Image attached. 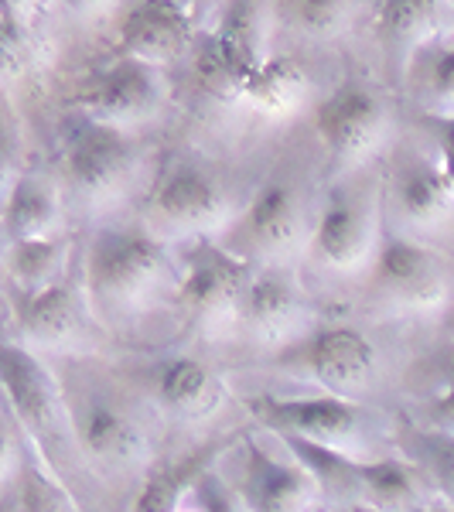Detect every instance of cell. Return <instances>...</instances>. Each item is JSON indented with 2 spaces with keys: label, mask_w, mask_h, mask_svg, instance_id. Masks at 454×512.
Here are the masks:
<instances>
[{
  "label": "cell",
  "mask_w": 454,
  "mask_h": 512,
  "mask_svg": "<svg viewBox=\"0 0 454 512\" xmlns=\"http://www.w3.org/2000/svg\"><path fill=\"white\" fill-rule=\"evenodd\" d=\"M171 280L168 250L151 229H110L89 246L86 291L103 315L140 311Z\"/></svg>",
  "instance_id": "cell-1"
},
{
  "label": "cell",
  "mask_w": 454,
  "mask_h": 512,
  "mask_svg": "<svg viewBox=\"0 0 454 512\" xmlns=\"http://www.w3.org/2000/svg\"><path fill=\"white\" fill-rule=\"evenodd\" d=\"M253 284V263L212 239H195L178 277V304L188 325L202 335H222L243 318V301Z\"/></svg>",
  "instance_id": "cell-2"
},
{
  "label": "cell",
  "mask_w": 454,
  "mask_h": 512,
  "mask_svg": "<svg viewBox=\"0 0 454 512\" xmlns=\"http://www.w3.org/2000/svg\"><path fill=\"white\" fill-rule=\"evenodd\" d=\"M253 417L270 427L277 437H304V441L325 444L345 451L352 458L369 461V414L356 400L338 393L321 396H253Z\"/></svg>",
  "instance_id": "cell-3"
},
{
  "label": "cell",
  "mask_w": 454,
  "mask_h": 512,
  "mask_svg": "<svg viewBox=\"0 0 454 512\" xmlns=\"http://www.w3.org/2000/svg\"><path fill=\"white\" fill-rule=\"evenodd\" d=\"M315 226L308 222L301 195L287 181H267L243 216L229 229V250L263 267H284L304 246H311Z\"/></svg>",
  "instance_id": "cell-4"
},
{
  "label": "cell",
  "mask_w": 454,
  "mask_h": 512,
  "mask_svg": "<svg viewBox=\"0 0 454 512\" xmlns=\"http://www.w3.org/2000/svg\"><path fill=\"white\" fill-rule=\"evenodd\" d=\"M229 222H236V216L222 185L195 164L164 171L147 202V229L158 239H212Z\"/></svg>",
  "instance_id": "cell-5"
},
{
  "label": "cell",
  "mask_w": 454,
  "mask_h": 512,
  "mask_svg": "<svg viewBox=\"0 0 454 512\" xmlns=\"http://www.w3.org/2000/svg\"><path fill=\"white\" fill-rule=\"evenodd\" d=\"M315 130L332 164V175H345L366 164L390 134V113L366 82H342L315 110Z\"/></svg>",
  "instance_id": "cell-6"
},
{
  "label": "cell",
  "mask_w": 454,
  "mask_h": 512,
  "mask_svg": "<svg viewBox=\"0 0 454 512\" xmlns=\"http://www.w3.org/2000/svg\"><path fill=\"white\" fill-rule=\"evenodd\" d=\"M65 185L79 205H110L127 192L137 171V144L130 130L86 120L65 147Z\"/></svg>",
  "instance_id": "cell-7"
},
{
  "label": "cell",
  "mask_w": 454,
  "mask_h": 512,
  "mask_svg": "<svg viewBox=\"0 0 454 512\" xmlns=\"http://www.w3.org/2000/svg\"><path fill=\"white\" fill-rule=\"evenodd\" d=\"M280 366L294 369V373H308L325 393L349 396L373 383L376 349L359 328L328 325L287 345L280 355Z\"/></svg>",
  "instance_id": "cell-8"
},
{
  "label": "cell",
  "mask_w": 454,
  "mask_h": 512,
  "mask_svg": "<svg viewBox=\"0 0 454 512\" xmlns=\"http://www.w3.org/2000/svg\"><path fill=\"white\" fill-rule=\"evenodd\" d=\"M373 294L396 311H434L448 301V270L410 236L386 233L373 260Z\"/></svg>",
  "instance_id": "cell-9"
},
{
  "label": "cell",
  "mask_w": 454,
  "mask_h": 512,
  "mask_svg": "<svg viewBox=\"0 0 454 512\" xmlns=\"http://www.w3.org/2000/svg\"><path fill=\"white\" fill-rule=\"evenodd\" d=\"M379 216L376 202L366 192H335L315 219L311 250L332 270L373 267L379 250Z\"/></svg>",
  "instance_id": "cell-10"
},
{
  "label": "cell",
  "mask_w": 454,
  "mask_h": 512,
  "mask_svg": "<svg viewBox=\"0 0 454 512\" xmlns=\"http://www.w3.org/2000/svg\"><path fill=\"white\" fill-rule=\"evenodd\" d=\"M0 376L11 417L35 437V444H62L65 437V410L59 386L52 383L41 359L24 345L7 342L0 352Z\"/></svg>",
  "instance_id": "cell-11"
},
{
  "label": "cell",
  "mask_w": 454,
  "mask_h": 512,
  "mask_svg": "<svg viewBox=\"0 0 454 512\" xmlns=\"http://www.w3.org/2000/svg\"><path fill=\"white\" fill-rule=\"evenodd\" d=\"M164 103V82L158 76V65H147L140 59H123L96 82L82 99V110L89 120L110 123V127H137L147 123Z\"/></svg>",
  "instance_id": "cell-12"
},
{
  "label": "cell",
  "mask_w": 454,
  "mask_h": 512,
  "mask_svg": "<svg viewBox=\"0 0 454 512\" xmlns=\"http://www.w3.org/2000/svg\"><path fill=\"white\" fill-rule=\"evenodd\" d=\"M14 321L24 349L76 352L89 342V325L82 304L69 284H55L38 294L14 297Z\"/></svg>",
  "instance_id": "cell-13"
},
{
  "label": "cell",
  "mask_w": 454,
  "mask_h": 512,
  "mask_svg": "<svg viewBox=\"0 0 454 512\" xmlns=\"http://www.w3.org/2000/svg\"><path fill=\"white\" fill-rule=\"evenodd\" d=\"M315 495L318 485L304 465L270 458L257 441L246 444L243 475H239L243 512H308Z\"/></svg>",
  "instance_id": "cell-14"
},
{
  "label": "cell",
  "mask_w": 454,
  "mask_h": 512,
  "mask_svg": "<svg viewBox=\"0 0 454 512\" xmlns=\"http://www.w3.org/2000/svg\"><path fill=\"white\" fill-rule=\"evenodd\" d=\"M243 321L250 335L270 345H294L304 338V297L301 287L294 284V274L287 267H263L253 274V284L243 301Z\"/></svg>",
  "instance_id": "cell-15"
},
{
  "label": "cell",
  "mask_w": 454,
  "mask_h": 512,
  "mask_svg": "<svg viewBox=\"0 0 454 512\" xmlns=\"http://www.w3.org/2000/svg\"><path fill=\"white\" fill-rule=\"evenodd\" d=\"M195 21L188 7L178 0H140L130 7L120 24V48L127 59H140L147 65H168L192 45Z\"/></svg>",
  "instance_id": "cell-16"
},
{
  "label": "cell",
  "mask_w": 454,
  "mask_h": 512,
  "mask_svg": "<svg viewBox=\"0 0 454 512\" xmlns=\"http://www.w3.org/2000/svg\"><path fill=\"white\" fill-rule=\"evenodd\" d=\"M151 390L158 407L175 420H205L226 403V383L216 369L192 355H171L151 369Z\"/></svg>",
  "instance_id": "cell-17"
},
{
  "label": "cell",
  "mask_w": 454,
  "mask_h": 512,
  "mask_svg": "<svg viewBox=\"0 0 454 512\" xmlns=\"http://www.w3.org/2000/svg\"><path fill=\"white\" fill-rule=\"evenodd\" d=\"M79 448L103 468H130L147 454V434L130 410L113 400H86L76 417Z\"/></svg>",
  "instance_id": "cell-18"
},
{
  "label": "cell",
  "mask_w": 454,
  "mask_h": 512,
  "mask_svg": "<svg viewBox=\"0 0 454 512\" xmlns=\"http://www.w3.org/2000/svg\"><path fill=\"white\" fill-rule=\"evenodd\" d=\"M362 502L383 512H420L434 502V485L407 458L362 461Z\"/></svg>",
  "instance_id": "cell-19"
},
{
  "label": "cell",
  "mask_w": 454,
  "mask_h": 512,
  "mask_svg": "<svg viewBox=\"0 0 454 512\" xmlns=\"http://www.w3.org/2000/svg\"><path fill=\"white\" fill-rule=\"evenodd\" d=\"M393 202H396V212L407 226H417V229H431L437 222H444L451 216L454 209V192L444 178L441 164H431V161H407L400 171H396V181H393Z\"/></svg>",
  "instance_id": "cell-20"
},
{
  "label": "cell",
  "mask_w": 454,
  "mask_h": 512,
  "mask_svg": "<svg viewBox=\"0 0 454 512\" xmlns=\"http://www.w3.org/2000/svg\"><path fill=\"white\" fill-rule=\"evenodd\" d=\"M441 0H383L376 11V35L396 65H407L437 35Z\"/></svg>",
  "instance_id": "cell-21"
},
{
  "label": "cell",
  "mask_w": 454,
  "mask_h": 512,
  "mask_svg": "<svg viewBox=\"0 0 454 512\" xmlns=\"http://www.w3.org/2000/svg\"><path fill=\"white\" fill-rule=\"evenodd\" d=\"M59 195L48 181L24 175L11 185L4 205V236L7 246L28 243V239L59 236Z\"/></svg>",
  "instance_id": "cell-22"
},
{
  "label": "cell",
  "mask_w": 454,
  "mask_h": 512,
  "mask_svg": "<svg viewBox=\"0 0 454 512\" xmlns=\"http://www.w3.org/2000/svg\"><path fill=\"white\" fill-rule=\"evenodd\" d=\"M219 451L222 444H212V448H198L185 458L171 461V465H158L140 485L134 512H181L188 506V499H195L205 468H209L212 454Z\"/></svg>",
  "instance_id": "cell-23"
},
{
  "label": "cell",
  "mask_w": 454,
  "mask_h": 512,
  "mask_svg": "<svg viewBox=\"0 0 454 512\" xmlns=\"http://www.w3.org/2000/svg\"><path fill=\"white\" fill-rule=\"evenodd\" d=\"M280 441L287 444V451L294 454L297 465L308 468L318 492H325L338 509L362 502V458H352V454L325 448V444L315 441H304V437H280Z\"/></svg>",
  "instance_id": "cell-24"
},
{
  "label": "cell",
  "mask_w": 454,
  "mask_h": 512,
  "mask_svg": "<svg viewBox=\"0 0 454 512\" xmlns=\"http://www.w3.org/2000/svg\"><path fill=\"white\" fill-rule=\"evenodd\" d=\"M304 96H308V72L291 55H274L246 79L239 103L253 106L257 113H267V117H284V113L301 106Z\"/></svg>",
  "instance_id": "cell-25"
},
{
  "label": "cell",
  "mask_w": 454,
  "mask_h": 512,
  "mask_svg": "<svg viewBox=\"0 0 454 512\" xmlns=\"http://www.w3.org/2000/svg\"><path fill=\"white\" fill-rule=\"evenodd\" d=\"M65 263H69V239L65 236L7 246V277L18 287V294H38L62 284Z\"/></svg>",
  "instance_id": "cell-26"
},
{
  "label": "cell",
  "mask_w": 454,
  "mask_h": 512,
  "mask_svg": "<svg viewBox=\"0 0 454 512\" xmlns=\"http://www.w3.org/2000/svg\"><path fill=\"white\" fill-rule=\"evenodd\" d=\"M219 45L239 62L246 76L267 62V21H263V0H226L219 28L212 31Z\"/></svg>",
  "instance_id": "cell-27"
},
{
  "label": "cell",
  "mask_w": 454,
  "mask_h": 512,
  "mask_svg": "<svg viewBox=\"0 0 454 512\" xmlns=\"http://www.w3.org/2000/svg\"><path fill=\"white\" fill-rule=\"evenodd\" d=\"M403 458L414 461L434 492H441L444 502L454 506V434L434 431V427H400Z\"/></svg>",
  "instance_id": "cell-28"
},
{
  "label": "cell",
  "mask_w": 454,
  "mask_h": 512,
  "mask_svg": "<svg viewBox=\"0 0 454 512\" xmlns=\"http://www.w3.org/2000/svg\"><path fill=\"white\" fill-rule=\"evenodd\" d=\"M280 14L308 38H335L349 24V0H280Z\"/></svg>",
  "instance_id": "cell-29"
},
{
  "label": "cell",
  "mask_w": 454,
  "mask_h": 512,
  "mask_svg": "<svg viewBox=\"0 0 454 512\" xmlns=\"http://www.w3.org/2000/svg\"><path fill=\"white\" fill-rule=\"evenodd\" d=\"M424 103L434 117H451L454 113V45H434L424 55Z\"/></svg>",
  "instance_id": "cell-30"
},
{
  "label": "cell",
  "mask_w": 454,
  "mask_h": 512,
  "mask_svg": "<svg viewBox=\"0 0 454 512\" xmlns=\"http://www.w3.org/2000/svg\"><path fill=\"white\" fill-rule=\"evenodd\" d=\"M18 512H76L72 499L65 495L59 482H52L45 472L31 465H21L18 472V492L14 499H7Z\"/></svg>",
  "instance_id": "cell-31"
},
{
  "label": "cell",
  "mask_w": 454,
  "mask_h": 512,
  "mask_svg": "<svg viewBox=\"0 0 454 512\" xmlns=\"http://www.w3.org/2000/svg\"><path fill=\"white\" fill-rule=\"evenodd\" d=\"M0 55H4L7 79H18L35 62V38H31V18L14 11H0Z\"/></svg>",
  "instance_id": "cell-32"
},
{
  "label": "cell",
  "mask_w": 454,
  "mask_h": 512,
  "mask_svg": "<svg viewBox=\"0 0 454 512\" xmlns=\"http://www.w3.org/2000/svg\"><path fill=\"white\" fill-rule=\"evenodd\" d=\"M427 427L444 431V434H454V376H451L448 390L437 396V400L431 403V410H427Z\"/></svg>",
  "instance_id": "cell-33"
},
{
  "label": "cell",
  "mask_w": 454,
  "mask_h": 512,
  "mask_svg": "<svg viewBox=\"0 0 454 512\" xmlns=\"http://www.w3.org/2000/svg\"><path fill=\"white\" fill-rule=\"evenodd\" d=\"M431 130L437 137L441 154H454V113L451 117H431Z\"/></svg>",
  "instance_id": "cell-34"
},
{
  "label": "cell",
  "mask_w": 454,
  "mask_h": 512,
  "mask_svg": "<svg viewBox=\"0 0 454 512\" xmlns=\"http://www.w3.org/2000/svg\"><path fill=\"white\" fill-rule=\"evenodd\" d=\"M65 4H69L76 14H96V11H103L110 0H65Z\"/></svg>",
  "instance_id": "cell-35"
},
{
  "label": "cell",
  "mask_w": 454,
  "mask_h": 512,
  "mask_svg": "<svg viewBox=\"0 0 454 512\" xmlns=\"http://www.w3.org/2000/svg\"><path fill=\"white\" fill-rule=\"evenodd\" d=\"M188 14H192V21H202L205 14L212 11V7H216V0H188Z\"/></svg>",
  "instance_id": "cell-36"
},
{
  "label": "cell",
  "mask_w": 454,
  "mask_h": 512,
  "mask_svg": "<svg viewBox=\"0 0 454 512\" xmlns=\"http://www.w3.org/2000/svg\"><path fill=\"white\" fill-rule=\"evenodd\" d=\"M0 11H14L21 18H31V0H0Z\"/></svg>",
  "instance_id": "cell-37"
},
{
  "label": "cell",
  "mask_w": 454,
  "mask_h": 512,
  "mask_svg": "<svg viewBox=\"0 0 454 512\" xmlns=\"http://www.w3.org/2000/svg\"><path fill=\"white\" fill-rule=\"evenodd\" d=\"M420 512H454V506H451V502H444V499H434L431 506H424Z\"/></svg>",
  "instance_id": "cell-38"
},
{
  "label": "cell",
  "mask_w": 454,
  "mask_h": 512,
  "mask_svg": "<svg viewBox=\"0 0 454 512\" xmlns=\"http://www.w3.org/2000/svg\"><path fill=\"white\" fill-rule=\"evenodd\" d=\"M338 512H383V509L369 506V502H352V506H345V509H338Z\"/></svg>",
  "instance_id": "cell-39"
},
{
  "label": "cell",
  "mask_w": 454,
  "mask_h": 512,
  "mask_svg": "<svg viewBox=\"0 0 454 512\" xmlns=\"http://www.w3.org/2000/svg\"><path fill=\"white\" fill-rule=\"evenodd\" d=\"M4 512H18V509H14V506H11V502H7V506H4Z\"/></svg>",
  "instance_id": "cell-40"
},
{
  "label": "cell",
  "mask_w": 454,
  "mask_h": 512,
  "mask_svg": "<svg viewBox=\"0 0 454 512\" xmlns=\"http://www.w3.org/2000/svg\"><path fill=\"white\" fill-rule=\"evenodd\" d=\"M451 335H454V325H451ZM451 359H454V342H451Z\"/></svg>",
  "instance_id": "cell-41"
}]
</instances>
